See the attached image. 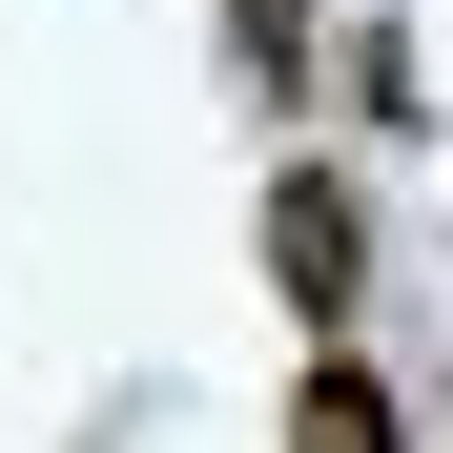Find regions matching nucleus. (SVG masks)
Instances as JSON below:
<instances>
[{
	"label": "nucleus",
	"instance_id": "obj_3",
	"mask_svg": "<svg viewBox=\"0 0 453 453\" xmlns=\"http://www.w3.org/2000/svg\"><path fill=\"white\" fill-rule=\"evenodd\" d=\"M226 62L248 83H310V0H226Z\"/></svg>",
	"mask_w": 453,
	"mask_h": 453
},
{
	"label": "nucleus",
	"instance_id": "obj_1",
	"mask_svg": "<svg viewBox=\"0 0 453 453\" xmlns=\"http://www.w3.org/2000/svg\"><path fill=\"white\" fill-rule=\"evenodd\" d=\"M268 288H288V330L350 350V288H371V206L350 165H268Z\"/></svg>",
	"mask_w": 453,
	"mask_h": 453
},
{
	"label": "nucleus",
	"instance_id": "obj_2",
	"mask_svg": "<svg viewBox=\"0 0 453 453\" xmlns=\"http://www.w3.org/2000/svg\"><path fill=\"white\" fill-rule=\"evenodd\" d=\"M288 453H412L392 371H371V350H288Z\"/></svg>",
	"mask_w": 453,
	"mask_h": 453
}]
</instances>
